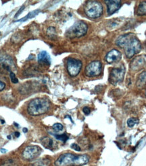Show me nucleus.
Wrapping results in <instances>:
<instances>
[{"label": "nucleus", "mask_w": 146, "mask_h": 166, "mask_svg": "<svg viewBox=\"0 0 146 166\" xmlns=\"http://www.w3.org/2000/svg\"><path fill=\"white\" fill-rule=\"evenodd\" d=\"M116 44L125 50L128 59L132 58L141 50V44L139 39L131 33L120 36L116 40Z\"/></svg>", "instance_id": "obj_1"}, {"label": "nucleus", "mask_w": 146, "mask_h": 166, "mask_svg": "<svg viewBox=\"0 0 146 166\" xmlns=\"http://www.w3.org/2000/svg\"><path fill=\"white\" fill-rule=\"evenodd\" d=\"M89 161V157L87 155H74L66 153L60 155L55 161L56 166H82L86 165Z\"/></svg>", "instance_id": "obj_2"}, {"label": "nucleus", "mask_w": 146, "mask_h": 166, "mask_svg": "<svg viewBox=\"0 0 146 166\" xmlns=\"http://www.w3.org/2000/svg\"><path fill=\"white\" fill-rule=\"evenodd\" d=\"M50 108V102L48 99L36 98L28 103L27 106L28 114L32 116H41L45 114Z\"/></svg>", "instance_id": "obj_3"}, {"label": "nucleus", "mask_w": 146, "mask_h": 166, "mask_svg": "<svg viewBox=\"0 0 146 166\" xmlns=\"http://www.w3.org/2000/svg\"><path fill=\"white\" fill-rule=\"evenodd\" d=\"M84 11L87 17L91 19H96L101 17L103 14V7L100 2L89 1L85 4Z\"/></svg>", "instance_id": "obj_4"}, {"label": "nucleus", "mask_w": 146, "mask_h": 166, "mask_svg": "<svg viewBox=\"0 0 146 166\" xmlns=\"http://www.w3.org/2000/svg\"><path fill=\"white\" fill-rule=\"evenodd\" d=\"M88 30L87 24L83 21H78L73 24L66 32V36L69 38H80L85 36Z\"/></svg>", "instance_id": "obj_5"}, {"label": "nucleus", "mask_w": 146, "mask_h": 166, "mask_svg": "<svg viewBox=\"0 0 146 166\" xmlns=\"http://www.w3.org/2000/svg\"><path fill=\"white\" fill-rule=\"evenodd\" d=\"M83 67L81 60L74 58H69L66 61V69L69 76L72 78L78 76Z\"/></svg>", "instance_id": "obj_6"}, {"label": "nucleus", "mask_w": 146, "mask_h": 166, "mask_svg": "<svg viewBox=\"0 0 146 166\" xmlns=\"http://www.w3.org/2000/svg\"><path fill=\"white\" fill-rule=\"evenodd\" d=\"M125 74V67L121 65L119 67L112 69L109 75V82L111 84L116 85L118 83L122 82L124 80Z\"/></svg>", "instance_id": "obj_7"}, {"label": "nucleus", "mask_w": 146, "mask_h": 166, "mask_svg": "<svg viewBox=\"0 0 146 166\" xmlns=\"http://www.w3.org/2000/svg\"><path fill=\"white\" fill-rule=\"evenodd\" d=\"M102 71V64L99 61H94L91 62L86 67L85 73L89 78H95L100 76Z\"/></svg>", "instance_id": "obj_8"}, {"label": "nucleus", "mask_w": 146, "mask_h": 166, "mask_svg": "<svg viewBox=\"0 0 146 166\" xmlns=\"http://www.w3.org/2000/svg\"><path fill=\"white\" fill-rule=\"evenodd\" d=\"M41 149L36 145H29L27 146L22 151V157L24 159L30 161L35 159L41 153Z\"/></svg>", "instance_id": "obj_9"}, {"label": "nucleus", "mask_w": 146, "mask_h": 166, "mask_svg": "<svg viewBox=\"0 0 146 166\" xmlns=\"http://www.w3.org/2000/svg\"><path fill=\"white\" fill-rule=\"evenodd\" d=\"M122 58L121 52L117 49H112L107 53L105 56V60L107 63L112 64L121 61Z\"/></svg>", "instance_id": "obj_10"}, {"label": "nucleus", "mask_w": 146, "mask_h": 166, "mask_svg": "<svg viewBox=\"0 0 146 166\" xmlns=\"http://www.w3.org/2000/svg\"><path fill=\"white\" fill-rule=\"evenodd\" d=\"M105 3L107 5V14L108 16H111L120 9L122 1L120 0H115V1L108 0V1H105Z\"/></svg>", "instance_id": "obj_11"}, {"label": "nucleus", "mask_w": 146, "mask_h": 166, "mask_svg": "<svg viewBox=\"0 0 146 166\" xmlns=\"http://www.w3.org/2000/svg\"><path fill=\"white\" fill-rule=\"evenodd\" d=\"M145 63V60L143 58H142L141 56H137L132 61L130 67H131L132 70L139 71L143 67Z\"/></svg>", "instance_id": "obj_12"}, {"label": "nucleus", "mask_w": 146, "mask_h": 166, "mask_svg": "<svg viewBox=\"0 0 146 166\" xmlns=\"http://www.w3.org/2000/svg\"><path fill=\"white\" fill-rule=\"evenodd\" d=\"M38 63L43 65H50L51 63V58L49 55L48 52L45 51H41L39 52L37 56Z\"/></svg>", "instance_id": "obj_13"}, {"label": "nucleus", "mask_w": 146, "mask_h": 166, "mask_svg": "<svg viewBox=\"0 0 146 166\" xmlns=\"http://www.w3.org/2000/svg\"><path fill=\"white\" fill-rule=\"evenodd\" d=\"M146 85V71H143L137 78V86L139 88H142Z\"/></svg>", "instance_id": "obj_14"}, {"label": "nucleus", "mask_w": 146, "mask_h": 166, "mask_svg": "<svg viewBox=\"0 0 146 166\" xmlns=\"http://www.w3.org/2000/svg\"><path fill=\"white\" fill-rule=\"evenodd\" d=\"M41 143L43 146L45 147L46 149H51L53 147L54 141H53V139L50 138V137H45L43 139H41Z\"/></svg>", "instance_id": "obj_15"}, {"label": "nucleus", "mask_w": 146, "mask_h": 166, "mask_svg": "<svg viewBox=\"0 0 146 166\" xmlns=\"http://www.w3.org/2000/svg\"><path fill=\"white\" fill-rule=\"evenodd\" d=\"M137 15L141 16L146 15V1H142L139 3L137 10Z\"/></svg>", "instance_id": "obj_16"}, {"label": "nucleus", "mask_w": 146, "mask_h": 166, "mask_svg": "<svg viewBox=\"0 0 146 166\" xmlns=\"http://www.w3.org/2000/svg\"><path fill=\"white\" fill-rule=\"evenodd\" d=\"M47 35H48V37L51 38V39L52 40L56 39L57 38V32L56 29H55V28L52 27V26L48 28V30H47Z\"/></svg>", "instance_id": "obj_17"}, {"label": "nucleus", "mask_w": 146, "mask_h": 166, "mask_svg": "<svg viewBox=\"0 0 146 166\" xmlns=\"http://www.w3.org/2000/svg\"><path fill=\"white\" fill-rule=\"evenodd\" d=\"M127 123L128 127H130V128H132V127H133L135 124L139 123V120L136 118H130L128 119Z\"/></svg>", "instance_id": "obj_18"}, {"label": "nucleus", "mask_w": 146, "mask_h": 166, "mask_svg": "<svg viewBox=\"0 0 146 166\" xmlns=\"http://www.w3.org/2000/svg\"><path fill=\"white\" fill-rule=\"evenodd\" d=\"M54 137H56V139L62 141V142L64 143L66 142L68 139V136L66 133H63L62 135H54Z\"/></svg>", "instance_id": "obj_19"}, {"label": "nucleus", "mask_w": 146, "mask_h": 166, "mask_svg": "<svg viewBox=\"0 0 146 166\" xmlns=\"http://www.w3.org/2000/svg\"><path fill=\"white\" fill-rule=\"evenodd\" d=\"M52 128L54 130V131L58 133L60 132V131H62L63 129H64V127H63V125L60 124V123H55V124L53 125Z\"/></svg>", "instance_id": "obj_20"}, {"label": "nucleus", "mask_w": 146, "mask_h": 166, "mask_svg": "<svg viewBox=\"0 0 146 166\" xmlns=\"http://www.w3.org/2000/svg\"><path fill=\"white\" fill-rule=\"evenodd\" d=\"M38 12H39V10H34V11H33V12H30V13L28 14L27 16H26V17H24V18H22V19L21 20H20V21L24 22V20H26L27 19H28V18H30L34 17V16H36V14H38Z\"/></svg>", "instance_id": "obj_21"}, {"label": "nucleus", "mask_w": 146, "mask_h": 166, "mask_svg": "<svg viewBox=\"0 0 146 166\" xmlns=\"http://www.w3.org/2000/svg\"><path fill=\"white\" fill-rule=\"evenodd\" d=\"M1 166H17V165L16 164L14 160L9 159V160H6V161H4Z\"/></svg>", "instance_id": "obj_22"}, {"label": "nucleus", "mask_w": 146, "mask_h": 166, "mask_svg": "<svg viewBox=\"0 0 146 166\" xmlns=\"http://www.w3.org/2000/svg\"><path fill=\"white\" fill-rule=\"evenodd\" d=\"M10 80H11V82L13 83V84H18V80L16 77L15 74H14L12 71L10 72Z\"/></svg>", "instance_id": "obj_23"}, {"label": "nucleus", "mask_w": 146, "mask_h": 166, "mask_svg": "<svg viewBox=\"0 0 146 166\" xmlns=\"http://www.w3.org/2000/svg\"><path fill=\"white\" fill-rule=\"evenodd\" d=\"M71 148H72V149H74V150L75 151H81V147L79 146L78 145L76 144V143H73V144L71 145V146H70Z\"/></svg>", "instance_id": "obj_24"}, {"label": "nucleus", "mask_w": 146, "mask_h": 166, "mask_svg": "<svg viewBox=\"0 0 146 166\" xmlns=\"http://www.w3.org/2000/svg\"><path fill=\"white\" fill-rule=\"evenodd\" d=\"M83 112L85 115H89L91 112V109H90V108H89V107L85 106L83 108Z\"/></svg>", "instance_id": "obj_25"}, {"label": "nucleus", "mask_w": 146, "mask_h": 166, "mask_svg": "<svg viewBox=\"0 0 146 166\" xmlns=\"http://www.w3.org/2000/svg\"><path fill=\"white\" fill-rule=\"evenodd\" d=\"M5 88H6V84L2 82V81L0 80V92H1L2 90H3Z\"/></svg>", "instance_id": "obj_26"}, {"label": "nucleus", "mask_w": 146, "mask_h": 166, "mask_svg": "<svg viewBox=\"0 0 146 166\" xmlns=\"http://www.w3.org/2000/svg\"><path fill=\"white\" fill-rule=\"evenodd\" d=\"M24 6H22V7L20 8V9L19 10V11H18V12H17V14H16V16H15V18H17L18 16V15H19V14L21 13V12H22V10H24Z\"/></svg>", "instance_id": "obj_27"}, {"label": "nucleus", "mask_w": 146, "mask_h": 166, "mask_svg": "<svg viewBox=\"0 0 146 166\" xmlns=\"http://www.w3.org/2000/svg\"><path fill=\"white\" fill-rule=\"evenodd\" d=\"M14 135H15V137H20V133H18V132H15L14 133Z\"/></svg>", "instance_id": "obj_28"}, {"label": "nucleus", "mask_w": 146, "mask_h": 166, "mask_svg": "<svg viewBox=\"0 0 146 166\" xmlns=\"http://www.w3.org/2000/svg\"><path fill=\"white\" fill-rule=\"evenodd\" d=\"M22 131H23V132H24V133L28 132V129H26V128H24V129H23V130H22Z\"/></svg>", "instance_id": "obj_29"}, {"label": "nucleus", "mask_w": 146, "mask_h": 166, "mask_svg": "<svg viewBox=\"0 0 146 166\" xmlns=\"http://www.w3.org/2000/svg\"><path fill=\"white\" fill-rule=\"evenodd\" d=\"M1 153H6V149H1Z\"/></svg>", "instance_id": "obj_30"}, {"label": "nucleus", "mask_w": 146, "mask_h": 166, "mask_svg": "<svg viewBox=\"0 0 146 166\" xmlns=\"http://www.w3.org/2000/svg\"><path fill=\"white\" fill-rule=\"evenodd\" d=\"M7 137H8V139H11V136H10V135H8Z\"/></svg>", "instance_id": "obj_31"}, {"label": "nucleus", "mask_w": 146, "mask_h": 166, "mask_svg": "<svg viewBox=\"0 0 146 166\" xmlns=\"http://www.w3.org/2000/svg\"><path fill=\"white\" fill-rule=\"evenodd\" d=\"M14 125H16V127H18V124H16V122H14Z\"/></svg>", "instance_id": "obj_32"}, {"label": "nucleus", "mask_w": 146, "mask_h": 166, "mask_svg": "<svg viewBox=\"0 0 146 166\" xmlns=\"http://www.w3.org/2000/svg\"><path fill=\"white\" fill-rule=\"evenodd\" d=\"M145 95H146V92H145Z\"/></svg>", "instance_id": "obj_33"}, {"label": "nucleus", "mask_w": 146, "mask_h": 166, "mask_svg": "<svg viewBox=\"0 0 146 166\" xmlns=\"http://www.w3.org/2000/svg\"><path fill=\"white\" fill-rule=\"evenodd\" d=\"M0 34H1V33H0Z\"/></svg>", "instance_id": "obj_34"}]
</instances>
